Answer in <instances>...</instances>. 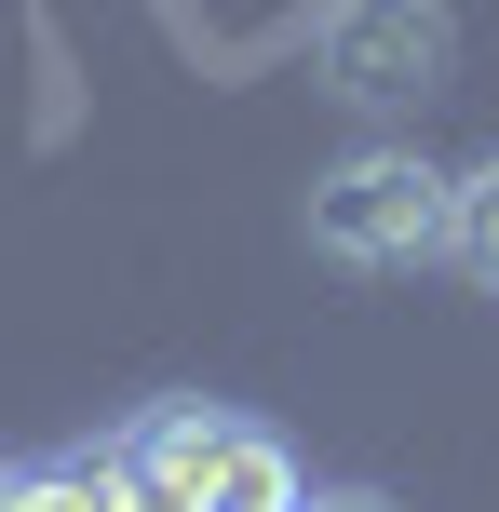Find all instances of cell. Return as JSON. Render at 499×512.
Returning a JSON list of instances; mask_svg holds the SVG:
<instances>
[{
    "label": "cell",
    "mask_w": 499,
    "mask_h": 512,
    "mask_svg": "<svg viewBox=\"0 0 499 512\" xmlns=\"http://www.w3.org/2000/svg\"><path fill=\"white\" fill-rule=\"evenodd\" d=\"M446 243V176L419 149H351L311 176V256L338 270H405V256Z\"/></svg>",
    "instance_id": "1"
},
{
    "label": "cell",
    "mask_w": 499,
    "mask_h": 512,
    "mask_svg": "<svg viewBox=\"0 0 499 512\" xmlns=\"http://www.w3.org/2000/svg\"><path fill=\"white\" fill-rule=\"evenodd\" d=\"M446 54H459L446 0H338V14H324V81H338L351 108H419L432 81H446Z\"/></svg>",
    "instance_id": "2"
},
{
    "label": "cell",
    "mask_w": 499,
    "mask_h": 512,
    "mask_svg": "<svg viewBox=\"0 0 499 512\" xmlns=\"http://www.w3.org/2000/svg\"><path fill=\"white\" fill-rule=\"evenodd\" d=\"M230 432H243V418H216V405H162V418H135V432H122V472H135L162 512H203L216 459H230Z\"/></svg>",
    "instance_id": "3"
},
{
    "label": "cell",
    "mask_w": 499,
    "mask_h": 512,
    "mask_svg": "<svg viewBox=\"0 0 499 512\" xmlns=\"http://www.w3.org/2000/svg\"><path fill=\"white\" fill-rule=\"evenodd\" d=\"M203 512H311V499H297V459L257 432V418H243L230 459H216V486H203Z\"/></svg>",
    "instance_id": "4"
},
{
    "label": "cell",
    "mask_w": 499,
    "mask_h": 512,
    "mask_svg": "<svg viewBox=\"0 0 499 512\" xmlns=\"http://www.w3.org/2000/svg\"><path fill=\"white\" fill-rule=\"evenodd\" d=\"M446 256L499 297V162H473V176H446Z\"/></svg>",
    "instance_id": "5"
},
{
    "label": "cell",
    "mask_w": 499,
    "mask_h": 512,
    "mask_svg": "<svg viewBox=\"0 0 499 512\" xmlns=\"http://www.w3.org/2000/svg\"><path fill=\"white\" fill-rule=\"evenodd\" d=\"M108 486H122V445L108 459H68V472H27L14 512H108Z\"/></svg>",
    "instance_id": "6"
},
{
    "label": "cell",
    "mask_w": 499,
    "mask_h": 512,
    "mask_svg": "<svg viewBox=\"0 0 499 512\" xmlns=\"http://www.w3.org/2000/svg\"><path fill=\"white\" fill-rule=\"evenodd\" d=\"M14 486H27V472H0V512H14Z\"/></svg>",
    "instance_id": "7"
},
{
    "label": "cell",
    "mask_w": 499,
    "mask_h": 512,
    "mask_svg": "<svg viewBox=\"0 0 499 512\" xmlns=\"http://www.w3.org/2000/svg\"><path fill=\"white\" fill-rule=\"evenodd\" d=\"M324 512H378V499H324Z\"/></svg>",
    "instance_id": "8"
}]
</instances>
